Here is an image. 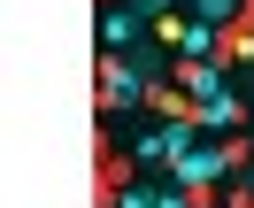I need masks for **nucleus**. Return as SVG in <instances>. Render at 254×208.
Instances as JSON below:
<instances>
[{
  "instance_id": "obj_1",
  "label": "nucleus",
  "mask_w": 254,
  "mask_h": 208,
  "mask_svg": "<svg viewBox=\"0 0 254 208\" xmlns=\"http://www.w3.org/2000/svg\"><path fill=\"white\" fill-rule=\"evenodd\" d=\"M192 146H200V139H192V124H162V131H146V146H139V154H146V162H162V170H177Z\"/></svg>"
},
{
  "instance_id": "obj_2",
  "label": "nucleus",
  "mask_w": 254,
  "mask_h": 208,
  "mask_svg": "<svg viewBox=\"0 0 254 208\" xmlns=\"http://www.w3.org/2000/svg\"><path fill=\"white\" fill-rule=\"evenodd\" d=\"M100 100H108V108H124V100H139V69H131L124 54H108V85H100Z\"/></svg>"
},
{
  "instance_id": "obj_3",
  "label": "nucleus",
  "mask_w": 254,
  "mask_h": 208,
  "mask_svg": "<svg viewBox=\"0 0 254 208\" xmlns=\"http://www.w3.org/2000/svg\"><path fill=\"white\" fill-rule=\"evenodd\" d=\"M100 31H108V54H124L131 39H139V8H116V16L100 23Z\"/></svg>"
}]
</instances>
